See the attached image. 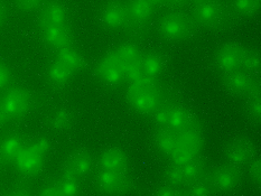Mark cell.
Here are the masks:
<instances>
[{
	"instance_id": "23",
	"label": "cell",
	"mask_w": 261,
	"mask_h": 196,
	"mask_svg": "<svg viewBox=\"0 0 261 196\" xmlns=\"http://www.w3.org/2000/svg\"><path fill=\"white\" fill-rule=\"evenodd\" d=\"M177 144L187 150H190L191 153L198 156L204 144L202 131L189 130V129L181 130L177 133Z\"/></svg>"
},
{
	"instance_id": "34",
	"label": "cell",
	"mask_w": 261,
	"mask_h": 196,
	"mask_svg": "<svg viewBox=\"0 0 261 196\" xmlns=\"http://www.w3.org/2000/svg\"><path fill=\"white\" fill-rule=\"evenodd\" d=\"M127 28L130 36L133 37H143L146 35L147 30H148V25L147 21H136V20H128V22L124 26Z\"/></svg>"
},
{
	"instance_id": "31",
	"label": "cell",
	"mask_w": 261,
	"mask_h": 196,
	"mask_svg": "<svg viewBox=\"0 0 261 196\" xmlns=\"http://www.w3.org/2000/svg\"><path fill=\"white\" fill-rule=\"evenodd\" d=\"M242 67L250 73L251 75H257L260 71V55L257 49L245 50L243 55Z\"/></svg>"
},
{
	"instance_id": "40",
	"label": "cell",
	"mask_w": 261,
	"mask_h": 196,
	"mask_svg": "<svg viewBox=\"0 0 261 196\" xmlns=\"http://www.w3.org/2000/svg\"><path fill=\"white\" fill-rule=\"evenodd\" d=\"M17 7L24 11H31L35 9L41 0H15Z\"/></svg>"
},
{
	"instance_id": "21",
	"label": "cell",
	"mask_w": 261,
	"mask_h": 196,
	"mask_svg": "<svg viewBox=\"0 0 261 196\" xmlns=\"http://www.w3.org/2000/svg\"><path fill=\"white\" fill-rule=\"evenodd\" d=\"M154 144L161 154L169 157L177 145V132L169 128H160L154 134Z\"/></svg>"
},
{
	"instance_id": "32",
	"label": "cell",
	"mask_w": 261,
	"mask_h": 196,
	"mask_svg": "<svg viewBox=\"0 0 261 196\" xmlns=\"http://www.w3.org/2000/svg\"><path fill=\"white\" fill-rule=\"evenodd\" d=\"M165 179L167 184L175 187H181L186 185L183 172H181V167L178 165L173 164L171 167L167 168L165 173Z\"/></svg>"
},
{
	"instance_id": "45",
	"label": "cell",
	"mask_w": 261,
	"mask_h": 196,
	"mask_svg": "<svg viewBox=\"0 0 261 196\" xmlns=\"http://www.w3.org/2000/svg\"><path fill=\"white\" fill-rule=\"evenodd\" d=\"M5 120H6L5 117H4V115L2 114V111H0V125H2V123H3Z\"/></svg>"
},
{
	"instance_id": "10",
	"label": "cell",
	"mask_w": 261,
	"mask_h": 196,
	"mask_svg": "<svg viewBox=\"0 0 261 196\" xmlns=\"http://www.w3.org/2000/svg\"><path fill=\"white\" fill-rule=\"evenodd\" d=\"M96 74L107 86H118L123 81V66L115 52L108 53L99 62L98 67H96Z\"/></svg>"
},
{
	"instance_id": "24",
	"label": "cell",
	"mask_w": 261,
	"mask_h": 196,
	"mask_svg": "<svg viewBox=\"0 0 261 196\" xmlns=\"http://www.w3.org/2000/svg\"><path fill=\"white\" fill-rule=\"evenodd\" d=\"M190 110H187L184 105L180 104H169V120L168 128L172 130L179 132L187 126L191 117Z\"/></svg>"
},
{
	"instance_id": "17",
	"label": "cell",
	"mask_w": 261,
	"mask_h": 196,
	"mask_svg": "<svg viewBox=\"0 0 261 196\" xmlns=\"http://www.w3.org/2000/svg\"><path fill=\"white\" fill-rule=\"evenodd\" d=\"M24 147V139L19 133H8L0 142V165H8L16 160Z\"/></svg>"
},
{
	"instance_id": "25",
	"label": "cell",
	"mask_w": 261,
	"mask_h": 196,
	"mask_svg": "<svg viewBox=\"0 0 261 196\" xmlns=\"http://www.w3.org/2000/svg\"><path fill=\"white\" fill-rule=\"evenodd\" d=\"M74 125V115L73 112L66 108H61L56 110L49 117L48 126L53 131L64 132L69 130Z\"/></svg>"
},
{
	"instance_id": "39",
	"label": "cell",
	"mask_w": 261,
	"mask_h": 196,
	"mask_svg": "<svg viewBox=\"0 0 261 196\" xmlns=\"http://www.w3.org/2000/svg\"><path fill=\"white\" fill-rule=\"evenodd\" d=\"M9 195L14 196H26L32 194V188L28 184L26 183H16L13 187H10V190L8 192Z\"/></svg>"
},
{
	"instance_id": "11",
	"label": "cell",
	"mask_w": 261,
	"mask_h": 196,
	"mask_svg": "<svg viewBox=\"0 0 261 196\" xmlns=\"http://www.w3.org/2000/svg\"><path fill=\"white\" fill-rule=\"evenodd\" d=\"M92 156L87 149H77L70 154L64 165L63 175L80 179L86 177L92 170Z\"/></svg>"
},
{
	"instance_id": "43",
	"label": "cell",
	"mask_w": 261,
	"mask_h": 196,
	"mask_svg": "<svg viewBox=\"0 0 261 196\" xmlns=\"http://www.w3.org/2000/svg\"><path fill=\"white\" fill-rule=\"evenodd\" d=\"M168 2L173 5H180L181 3H184L185 0H168Z\"/></svg>"
},
{
	"instance_id": "2",
	"label": "cell",
	"mask_w": 261,
	"mask_h": 196,
	"mask_svg": "<svg viewBox=\"0 0 261 196\" xmlns=\"http://www.w3.org/2000/svg\"><path fill=\"white\" fill-rule=\"evenodd\" d=\"M237 14L219 0H197L193 18L198 26L211 30H223L234 24Z\"/></svg>"
},
{
	"instance_id": "18",
	"label": "cell",
	"mask_w": 261,
	"mask_h": 196,
	"mask_svg": "<svg viewBox=\"0 0 261 196\" xmlns=\"http://www.w3.org/2000/svg\"><path fill=\"white\" fill-rule=\"evenodd\" d=\"M100 167L103 171L126 172L128 168V157L120 148H109L100 157Z\"/></svg>"
},
{
	"instance_id": "26",
	"label": "cell",
	"mask_w": 261,
	"mask_h": 196,
	"mask_svg": "<svg viewBox=\"0 0 261 196\" xmlns=\"http://www.w3.org/2000/svg\"><path fill=\"white\" fill-rule=\"evenodd\" d=\"M126 7L130 19L136 21H147L152 14L154 5L150 0H130Z\"/></svg>"
},
{
	"instance_id": "15",
	"label": "cell",
	"mask_w": 261,
	"mask_h": 196,
	"mask_svg": "<svg viewBox=\"0 0 261 196\" xmlns=\"http://www.w3.org/2000/svg\"><path fill=\"white\" fill-rule=\"evenodd\" d=\"M41 27L66 26L67 11L63 5L59 2H50L46 4L41 10L39 15Z\"/></svg>"
},
{
	"instance_id": "4",
	"label": "cell",
	"mask_w": 261,
	"mask_h": 196,
	"mask_svg": "<svg viewBox=\"0 0 261 196\" xmlns=\"http://www.w3.org/2000/svg\"><path fill=\"white\" fill-rule=\"evenodd\" d=\"M160 33L164 39L169 42H179L190 37L193 33L192 21L180 13H171L160 21Z\"/></svg>"
},
{
	"instance_id": "16",
	"label": "cell",
	"mask_w": 261,
	"mask_h": 196,
	"mask_svg": "<svg viewBox=\"0 0 261 196\" xmlns=\"http://www.w3.org/2000/svg\"><path fill=\"white\" fill-rule=\"evenodd\" d=\"M80 192L77 179L63 175L61 179L45 185L39 190L42 196H75Z\"/></svg>"
},
{
	"instance_id": "7",
	"label": "cell",
	"mask_w": 261,
	"mask_h": 196,
	"mask_svg": "<svg viewBox=\"0 0 261 196\" xmlns=\"http://www.w3.org/2000/svg\"><path fill=\"white\" fill-rule=\"evenodd\" d=\"M115 53L117 54L119 61L121 62L124 71V77L130 82L138 80L144 74L141 69V54L139 48L133 43H126L119 46Z\"/></svg>"
},
{
	"instance_id": "12",
	"label": "cell",
	"mask_w": 261,
	"mask_h": 196,
	"mask_svg": "<svg viewBox=\"0 0 261 196\" xmlns=\"http://www.w3.org/2000/svg\"><path fill=\"white\" fill-rule=\"evenodd\" d=\"M98 184L101 190L109 194L128 192L133 188V181L126 172H113L101 170L98 175Z\"/></svg>"
},
{
	"instance_id": "19",
	"label": "cell",
	"mask_w": 261,
	"mask_h": 196,
	"mask_svg": "<svg viewBox=\"0 0 261 196\" xmlns=\"http://www.w3.org/2000/svg\"><path fill=\"white\" fill-rule=\"evenodd\" d=\"M44 41L50 47L61 49L71 45V35L66 26H54L42 28Z\"/></svg>"
},
{
	"instance_id": "20",
	"label": "cell",
	"mask_w": 261,
	"mask_h": 196,
	"mask_svg": "<svg viewBox=\"0 0 261 196\" xmlns=\"http://www.w3.org/2000/svg\"><path fill=\"white\" fill-rule=\"evenodd\" d=\"M140 64L145 75L156 78V76L160 75L165 69L166 61L161 53L151 50L141 55Z\"/></svg>"
},
{
	"instance_id": "3",
	"label": "cell",
	"mask_w": 261,
	"mask_h": 196,
	"mask_svg": "<svg viewBox=\"0 0 261 196\" xmlns=\"http://www.w3.org/2000/svg\"><path fill=\"white\" fill-rule=\"evenodd\" d=\"M49 148L50 144L46 138H38L24 146L15 160L17 170L25 176L36 175L43 168Z\"/></svg>"
},
{
	"instance_id": "33",
	"label": "cell",
	"mask_w": 261,
	"mask_h": 196,
	"mask_svg": "<svg viewBox=\"0 0 261 196\" xmlns=\"http://www.w3.org/2000/svg\"><path fill=\"white\" fill-rule=\"evenodd\" d=\"M195 157H197V156L191 153V151L187 150L186 148L181 147V146L178 144L176 145V147L173 150V153L169 155V158H171L173 164L178 165V166L186 164V162H189L193 158H195Z\"/></svg>"
},
{
	"instance_id": "1",
	"label": "cell",
	"mask_w": 261,
	"mask_h": 196,
	"mask_svg": "<svg viewBox=\"0 0 261 196\" xmlns=\"http://www.w3.org/2000/svg\"><path fill=\"white\" fill-rule=\"evenodd\" d=\"M127 99L135 111L148 115L161 105L162 90L155 77L143 75L138 80L130 82Z\"/></svg>"
},
{
	"instance_id": "30",
	"label": "cell",
	"mask_w": 261,
	"mask_h": 196,
	"mask_svg": "<svg viewBox=\"0 0 261 196\" xmlns=\"http://www.w3.org/2000/svg\"><path fill=\"white\" fill-rule=\"evenodd\" d=\"M260 8V0H233L232 9L238 16L250 17L257 13Z\"/></svg>"
},
{
	"instance_id": "13",
	"label": "cell",
	"mask_w": 261,
	"mask_h": 196,
	"mask_svg": "<svg viewBox=\"0 0 261 196\" xmlns=\"http://www.w3.org/2000/svg\"><path fill=\"white\" fill-rule=\"evenodd\" d=\"M100 19L106 28L119 30V28L126 26L129 20L127 7L117 2L109 3L102 8Z\"/></svg>"
},
{
	"instance_id": "27",
	"label": "cell",
	"mask_w": 261,
	"mask_h": 196,
	"mask_svg": "<svg viewBox=\"0 0 261 196\" xmlns=\"http://www.w3.org/2000/svg\"><path fill=\"white\" fill-rule=\"evenodd\" d=\"M47 75L49 82L54 87H64L71 80L73 72L70 69H67L64 64H62L60 61L56 60V62L50 64Z\"/></svg>"
},
{
	"instance_id": "42",
	"label": "cell",
	"mask_w": 261,
	"mask_h": 196,
	"mask_svg": "<svg viewBox=\"0 0 261 196\" xmlns=\"http://www.w3.org/2000/svg\"><path fill=\"white\" fill-rule=\"evenodd\" d=\"M4 19H5V8H4L2 2H0V25L3 24Z\"/></svg>"
},
{
	"instance_id": "6",
	"label": "cell",
	"mask_w": 261,
	"mask_h": 196,
	"mask_svg": "<svg viewBox=\"0 0 261 196\" xmlns=\"http://www.w3.org/2000/svg\"><path fill=\"white\" fill-rule=\"evenodd\" d=\"M245 48L236 43H226L218 48L214 56V64L217 69L226 74L240 70L242 67Z\"/></svg>"
},
{
	"instance_id": "29",
	"label": "cell",
	"mask_w": 261,
	"mask_h": 196,
	"mask_svg": "<svg viewBox=\"0 0 261 196\" xmlns=\"http://www.w3.org/2000/svg\"><path fill=\"white\" fill-rule=\"evenodd\" d=\"M180 167L186 184L195 181V179L200 177H203L204 172H205V165H204V162L198 158V157H195V158H193L192 160L186 162L184 165H181Z\"/></svg>"
},
{
	"instance_id": "28",
	"label": "cell",
	"mask_w": 261,
	"mask_h": 196,
	"mask_svg": "<svg viewBox=\"0 0 261 196\" xmlns=\"http://www.w3.org/2000/svg\"><path fill=\"white\" fill-rule=\"evenodd\" d=\"M186 188L183 192V195H189V196H207L213 194V186L210 183L208 178H203L200 177L195 179L189 184L185 185Z\"/></svg>"
},
{
	"instance_id": "9",
	"label": "cell",
	"mask_w": 261,
	"mask_h": 196,
	"mask_svg": "<svg viewBox=\"0 0 261 196\" xmlns=\"http://www.w3.org/2000/svg\"><path fill=\"white\" fill-rule=\"evenodd\" d=\"M208 181L213 188L219 192H230L234 189L241 181L239 168L232 165H221L214 168L208 175Z\"/></svg>"
},
{
	"instance_id": "5",
	"label": "cell",
	"mask_w": 261,
	"mask_h": 196,
	"mask_svg": "<svg viewBox=\"0 0 261 196\" xmlns=\"http://www.w3.org/2000/svg\"><path fill=\"white\" fill-rule=\"evenodd\" d=\"M32 105V97L21 88H14L6 93L0 101V111L5 119H16L24 116Z\"/></svg>"
},
{
	"instance_id": "8",
	"label": "cell",
	"mask_w": 261,
	"mask_h": 196,
	"mask_svg": "<svg viewBox=\"0 0 261 196\" xmlns=\"http://www.w3.org/2000/svg\"><path fill=\"white\" fill-rule=\"evenodd\" d=\"M224 156L230 165L239 168L250 162L256 156V148L249 139L236 138L226 145Z\"/></svg>"
},
{
	"instance_id": "38",
	"label": "cell",
	"mask_w": 261,
	"mask_h": 196,
	"mask_svg": "<svg viewBox=\"0 0 261 196\" xmlns=\"http://www.w3.org/2000/svg\"><path fill=\"white\" fill-rule=\"evenodd\" d=\"M154 194L158 196H176V195H183V192H180L179 187L172 186V185L166 183L165 185H162V186L156 188Z\"/></svg>"
},
{
	"instance_id": "44",
	"label": "cell",
	"mask_w": 261,
	"mask_h": 196,
	"mask_svg": "<svg viewBox=\"0 0 261 196\" xmlns=\"http://www.w3.org/2000/svg\"><path fill=\"white\" fill-rule=\"evenodd\" d=\"M150 2L152 3V5H161L163 3H165L166 0H150Z\"/></svg>"
},
{
	"instance_id": "37",
	"label": "cell",
	"mask_w": 261,
	"mask_h": 196,
	"mask_svg": "<svg viewBox=\"0 0 261 196\" xmlns=\"http://www.w3.org/2000/svg\"><path fill=\"white\" fill-rule=\"evenodd\" d=\"M249 173L250 177L254 183L259 184L261 182V162L258 156H254L253 158L249 162Z\"/></svg>"
},
{
	"instance_id": "14",
	"label": "cell",
	"mask_w": 261,
	"mask_h": 196,
	"mask_svg": "<svg viewBox=\"0 0 261 196\" xmlns=\"http://www.w3.org/2000/svg\"><path fill=\"white\" fill-rule=\"evenodd\" d=\"M254 77H256V75H251L250 73L238 70L224 74L222 84L226 89V91H229L232 94L247 95Z\"/></svg>"
},
{
	"instance_id": "22",
	"label": "cell",
	"mask_w": 261,
	"mask_h": 196,
	"mask_svg": "<svg viewBox=\"0 0 261 196\" xmlns=\"http://www.w3.org/2000/svg\"><path fill=\"white\" fill-rule=\"evenodd\" d=\"M58 61L64 64L73 73L80 72L86 67V60L82 54L71 46L59 49Z\"/></svg>"
},
{
	"instance_id": "41",
	"label": "cell",
	"mask_w": 261,
	"mask_h": 196,
	"mask_svg": "<svg viewBox=\"0 0 261 196\" xmlns=\"http://www.w3.org/2000/svg\"><path fill=\"white\" fill-rule=\"evenodd\" d=\"M9 78H10L9 69L6 66L5 63L0 62V89H3L4 87L7 86V83L9 82Z\"/></svg>"
},
{
	"instance_id": "36",
	"label": "cell",
	"mask_w": 261,
	"mask_h": 196,
	"mask_svg": "<svg viewBox=\"0 0 261 196\" xmlns=\"http://www.w3.org/2000/svg\"><path fill=\"white\" fill-rule=\"evenodd\" d=\"M248 112H249V116L251 117V119L253 121H256L257 123L260 122V118H261V100H260V95H259V97L249 98Z\"/></svg>"
},
{
	"instance_id": "35",
	"label": "cell",
	"mask_w": 261,
	"mask_h": 196,
	"mask_svg": "<svg viewBox=\"0 0 261 196\" xmlns=\"http://www.w3.org/2000/svg\"><path fill=\"white\" fill-rule=\"evenodd\" d=\"M154 121L160 128H168L169 120V104L160 105L154 111Z\"/></svg>"
}]
</instances>
